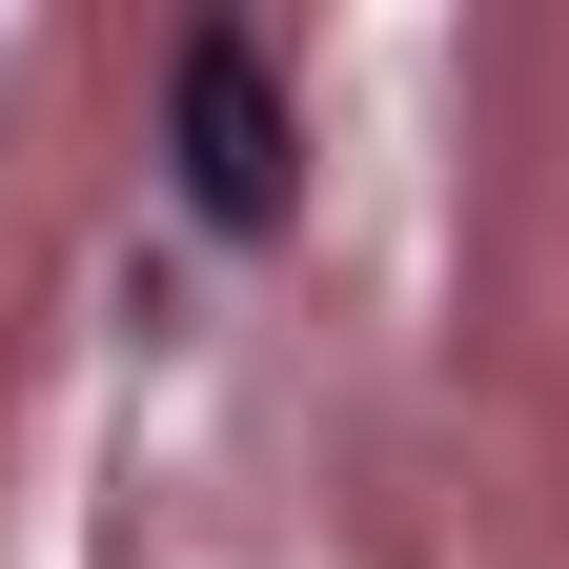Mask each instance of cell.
I'll list each match as a JSON object with an SVG mask.
<instances>
[{
	"label": "cell",
	"instance_id": "cell-1",
	"mask_svg": "<svg viewBox=\"0 0 569 569\" xmlns=\"http://www.w3.org/2000/svg\"><path fill=\"white\" fill-rule=\"evenodd\" d=\"M284 163H306V142H284V102H264V41L203 21V41H183V203H203L224 244H264V224H284Z\"/></svg>",
	"mask_w": 569,
	"mask_h": 569
}]
</instances>
